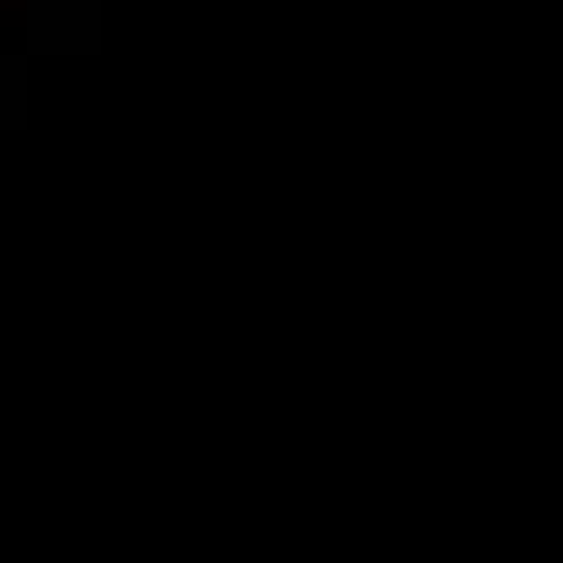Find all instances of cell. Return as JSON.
I'll return each mask as SVG.
<instances>
[{"mask_svg": "<svg viewBox=\"0 0 563 563\" xmlns=\"http://www.w3.org/2000/svg\"><path fill=\"white\" fill-rule=\"evenodd\" d=\"M102 0H29V56H92Z\"/></svg>", "mask_w": 563, "mask_h": 563, "instance_id": "cell-1", "label": "cell"}, {"mask_svg": "<svg viewBox=\"0 0 563 563\" xmlns=\"http://www.w3.org/2000/svg\"><path fill=\"white\" fill-rule=\"evenodd\" d=\"M29 121V56H0V130Z\"/></svg>", "mask_w": 563, "mask_h": 563, "instance_id": "cell-2", "label": "cell"}]
</instances>
